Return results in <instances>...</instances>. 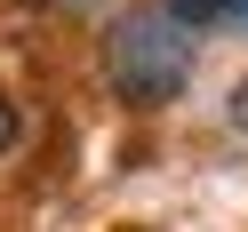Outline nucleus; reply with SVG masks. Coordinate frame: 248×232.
<instances>
[{"mask_svg": "<svg viewBox=\"0 0 248 232\" xmlns=\"http://www.w3.org/2000/svg\"><path fill=\"white\" fill-rule=\"evenodd\" d=\"M104 72L128 104H168L184 80H192V32L176 16H120L104 32Z\"/></svg>", "mask_w": 248, "mask_h": 232, "instance_id": "1", "label": "nucleus"}, {"mask_svg": "<svg viewBox=\"0 0 248 232\" xmlns=\"http://www.w3.org/2000/svg\"><path fill=\"white\" fill-rule=\"evenodd\" d=\"M160 8L184 24V32H200V24H224V0H160Z\"/></svg>", "mask_w": 248, "mask_h": 232, "instance_id": "2", "label": "nucleus"}, {"mask_svg": "<svg viewBox=\"0 0 248 232\" xmlns=\"http://www.w3.org/2000/svg\"><path fill=\"white\" fill-rule=\"evenodd\" d=\"M8 144H16V104L0 96V152H8Z\"/></svg>", "mask_w": 248, "mask_h": 232, "instance_id": "3", "label": "nucleus"}, {"mask_svg": "<svg viewBox=\"0 0 248 232\" xmlns=\"http://www.w3.org/2000/svg\"><path fill=\"white\" fill-rule=\"evenodd\" d=\"M224 24H248V0H224Z\"/></svg>", "mask_w": 248, "mask_h": 232, "instance_id": "4", "label": "nucleus"}, {"mask_svg": "<svg viewBox=\"0 0 248 232\" xmlns=\"http://www.w3.org/2000/svg\"><path fill=\"white\" fill-rule=\"evenodd\" d=\"M232 120H240V128H248V88H240V96H232Z\"/></svg>", "mask_w": 248, "mask_h": 232, "instance_id": "5", "label": "nucleus"}]
</instances>
